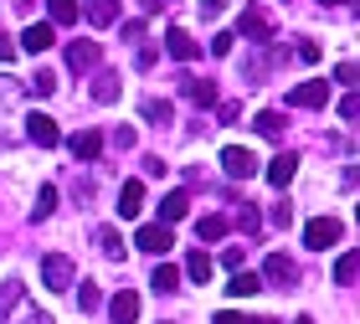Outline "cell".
<instances>
[{
    "mask_svg": "<svg viewBox=\"0 0 360 324\" xmlns=\"http://www.w3.org/2000/svg\"><path fill=\"white\" fill-rule=\"evenodd\" d=\"M335 283H340V288L355 283V252H340V257H335Z\"/></svg>",
    "mask_w": 360,
    "mask_h": 324,
    "instance_id": "31",
    "label": "cell"
},
{
    "mask_svg": "<svg viewBox=\"0 0 360 324\" xmlns=\"http://www.w3.org/2000/svg\"><path fill=\"white\" fill-rule=\"evenodd\" d=\"M242 37H252V41H268L273 37V21L263 11H242Z\"/></svg>",
    "mask_w": 360,
    "mask_h": 324,
    "instance_id": "21",
    "label": "cell"
},
{
    "mask_svg": "<svg viewBox=\"0 0 360 324\" xmlns=\"http://www.w3.org/2000/svg\"><path fill=\"white\" fill-rule=\"evenodd\" d=\"M340 232H345V226H340L335 216H314L304 226V247H314V252H330L335 242H340Z\"/></svg>",
    "mask_w": 360,
    "mask_h": 324,
    "instance_id": "4",
    "label": "cell"
},
{
    "mask_svg": "<svg viewBox=\"0 0 360 324\" xmlns=\"http://www.w3.org/2000/svg\"><path fill=\"white\" fill-rule=\"evenodd\" d=\"M150 288H155V294H175V288H180V268L175 263H160L155 278H150Z\"/></svg>",
    "mask_w": 360,
    "mask_h": 324,
    "instance_id": "23",
    "label": "cell"
},
{
    "mask_svg": "<svg viewBox=\"0 0 360 324\" xmlns=\"http://www.w3.org/2000/svg\"><path fill=\"white\" fill-rule=\"evenodd\" d=\"M324 103H330V83H319V77L288 93V108H324Z\"/></svg>",
    "mask_w": 360,
    "mask_h": 324,
    "instance_id": "11",
    "label": "cell"
},
{
    "mask_svg": "<svg viewBox=\"0 0 360 324\" xmlns=\"http://www.w3.org/2000/svg\"><path fill=\"white\" fill-rule=\"evenodd\" d=\"M26 88H31V93H37V98H52V93H57V72H46V67H41V72H37V77H31V83H26Z\"/></svg>",
    "mask_w": 360,
    "mask_h": 324,
    "instance_id": "32",
    "label": "cell"
},
{
    "mask_svg": "<svg viewBox=\"0 0 360 324\" xmlns=\"http://www.w3.org/2000/svg\"><path fill=\"white\" fill-rule=\"evenodd\" d=\"M98 252H103L108 263H119V257H124V237L113 232V226H98Z\"/></svg>",
    "mask_w": 360,
    "mask_h": 324,
    "instance_id": "25",
    "label": "cell"
},
{
    "mask_svg": "<svg viewBox=\"0 0 360 324\" xmlns=\"http://www.w3.org/2000/svg\"><path fill=\"white\" fill-rule=\"evenodd\" d=\"M237 226H242V232H248V237H252V232H257V226H263V216H257V212H252V206H242V212H237Z\"/></svg>",
    "mask_w": 360,
    "mask_h": 324,
    "instance_id": "35",
    "label": "cell"
},
{
    "mask_svg": "<svg viewBox=\"0 0 360 324\" xmlns=\"http://www.w3.org/2000/svg\"><path fill=\"white\" fill-rule=\"evenodd\" d=\"M340 119H345V124H355V98H350V93L340 98Z\"/></svg>",
    "mask_w": 360,
    "mask_h": 324,
    "instance_id": "41",
    "label": "cell"
},
{
    "mask_svg": "<svg viewBox=\"0 0 360 324\" xmlns=\"http://www.w3.org/2000/svg\"><path fill=\"white\" fill-rule=\"evenodd\" d=\"M88 21L93 26H113L119 21V0H88Z\"/></svg>",
    "mask_w": 360,
    "mask_h": 324,
    "instance_id": "26",
    "label": "cell"
},
{
    "mask_svg": "<svg viewBox=\"0 0 360 324\" xmlns=\"http://www.w3.org/2000/svg\"><path fill=\"white\" fill-rule=\"evenodd\" d=\"M134 62H139V72H150L155 62H160V46H139V57H134Z\"/></svg>",
    "mask_w": 360,
    "mask_h": 324,
    "instance_id": "37",
    "label": "cell"
},
{
    "mask_svg": "<svg viewBox=\"0 0 360 324\" xmlns=\"http://www.w3.org/2000/svg\"><path fill=\"white\" fill-rule=\"evenodd\" d=\"M134 247L160 257V252H170V247H175V232H170L165 221H150V226H139V232H134Z\"/></svg>",
    "mask_w": 360,
    "mask_h": 324,
    "instance_id": "7",
    "label": "cell"
},
{
    "mask_svg": "<svg viewBox=\"0 0 360 324\" xmlns=\"http://www.w3.org/2000/svg\"><path fill=\"white\" fill-rule=\"evenodd\" d=\"M221 170L232 175V181H252V175H257V155L242 150V144H226V150H221Z\"/></svg>",
    "mask_w": 360,
    "mask_h": 324,
    "instance_id": "6",
    "label": "cell"
},
{
    "mask_svg": "<svg viewBox=\"0 0 360 324\" xmlns=\"http://www.w3.org/2000/svg\"><path fill=\"white\" fill-rule=\"evenodd\" d=\"M46 15H52L46 26H72L77 15H83V6H77V0H46Z\"/></svg>",
    "mask_w": 360,
    "mask_h": 324,
    "instance_id": "22",
    "label": "cell"
},
{
    "mask_svg": "<svg viewBox=\"0 0 360 324\" xmlns=\"http://www.w3.org/2000/svg\"><path fill=\"white\" fill-rule=\"evenodd\" d=\"M293 57H299V62H309V67H314V62H319L324 52H319V41H299V46H293Z\"/></svg>",
    "mask_w": 360,
    "mask_h": 324,
    "instance_id": "34",
    "label": "cell"
},
{
    "mask_svg": "<svg viewBox=\"0 0 360 324\" xmlns=\"http://www.w3.org/2000/svg\"><path fill=\"white\" fill-rule=\"evenodd\" d=\"M11 62H15V41L0 37V67H11Z\"/></svg>",
    "mask_w": 360,
    "mask_h": 324,
    "instance_id": "39",
    "label": "cell"
},
{
    "mask_svg": "<svg viewBox=\"0 0 360 324\" xmlns=\"http://www.w3.org/2000/svg\"><path fill=\"white\" fill-rule=\"evenodd\" d=\"M52 41H57V26H46V21H37V26L21 31V46H26V52H37V57H41Z\"/></svg>",
    "mask_w": 360,
    "mask_h": 324,
    "instance_id": "16",
    "label": "cell"
},
{
    "mask_svg": "<svg viewBox=\"0 0 360 324\" xmlns=\"http://www.w3.org/2000/svg\"><path fill=\"white\" fill-rule=\"evenodd\" d=\"M335 83H355V62H340V67H335Z\"/></svg>",
    "mask_w": 360,
    "mask_h": 324,
    "instance_id": "40",
    "label": "cell"
},
{
    "mask_svg": "<svg viewBox=\"0 0 360 324\" xmlns=\"http://www.w3.org/2000/svg\"><path fill=\"white\" fill-rule=\"evenodd\" d=\"M211 324H248V319H242V314H232V309H221V314L211 319Z\"/></svg>",
    "mask_w": 360,
    "mask_h": 324,
    "instance_id": "43",
    "label": "cell"
},
{
    "mask_svg": "<svg viewBox=\"0 0 360 324\" xmlns=\"http://www.w3.org/2000/svg\"><path fill=\"white\" fill-rule=\"evenodd\" d=\"M52 212H57V186H41L37 190V206H31V221H46Z\"/></svg>",
    "mask_w": 360,
    "mask_h": 324,
    "instance_id": "29",
    "label": "cell"
},
{
    "mask_svg": "<svg viewBox=\"0 0 360 324\" xmlns=\"http://www.w3.org/2000/svg\"><path fill=\"white\" fill-rule=\"evenodd\" d=\"M268 186L273 190H288V181H293V175H299V155H293V150H283V155H278V160H268Z\"/></svg>",
    "mask_w": 360,
    "mask_h": 324,
    "instance_id": "12",
    "label": "cell"
},
{
    "mask_svg": "<svg viewBox=\"0 0 360 324\" xmlns=\"http://www.w3.org/2000/svg\"><path fill=\"white\" fill-rule=\"evenodd\" d=\"M68 150H72V160H83V165H93V160L103 155V134H98V129H77V134L68 139Z\"/></svg>",
    "mask_w": 360,
    "mask_h": 324,
    "instance_id": "10",
    "label": "cell"
},
{
    "mask_svg": "<svg viewBox=\"0 0 360 324\" xmlns=\"http://www.w3.org/2000/svg\"><path fill=\"white\" fill-rule=\"evenodd\" d=\"M221 263H226V268L237 273V268H242V247H226V252H221Z\"/></svg>",
    "mask_w": 360,
    "mask_h": 324,
    "instance_id": "42",
    "label": "cell"
},
{
    "mask_svg": "<svg viewBox=\"0 0 360 324\" xmlns=\"http://www.w3.org/2000/svg\"><path fill=\"white\" fill-rule=\"evenodd\" d=\"M226 294H232V299H252V294H263V278H257V273H248V268H237L232 283H226Z\"/></svg>",
    "mask_w": 360,
    "mask_h": 324,
    "instance_id": "19",
    "label": "cell"
},
{
    "mask_svg": "<svg viewBox=\"0 0 360 324\" xmlns=\"http://www.w3.org/2000/svg\"><path fill=\"white\" fill-rule=\"evenodd\" d=\"M186 216H191V196H186V190H170V196L160 201V221L175 226V221H186Z\"/></svg>",
    "mask_w": 360,
    "mask_h": 324,
    "instance_id": "17",
    "label": "cell"
},
{
    "mask_svg": "<svg viewBox=\"0 0 360 324\" xmlns=\"http://www.w3.org/2000/svg\"><path fill=\"white\" fill-rule=\"evenodd\" d=\"M21 124H26L21 134L31 144H41V150H57V144H62V129H57V119H46V113H26Z\"/></svg>",
    "mask_w": 360,
    "mask_h": 324,
    "instance_id": "5",
    "label": "cell"
},
{
    "mask_svg": "<svg viewBox=\"0 0 360 324\" xmlns=\"http://www.w3.org/2000/svg\"><path fill=\"white\" fill-rule=\"evenodd\" d=\"M139 212H144V181H124L119 186V216L134 221Z\"/></svg>",
    "mask_w": 360,
    "mask_h": 324,
    "instance_id": "15",
    "label": "cell"
},
{
    "mask_svg": "<svg viewBox=\"0 0 360 324\" xmlns=\"http://www.w3.org/2000/svg\"><path fill=\"white\" fill-rule=\"evenodd\" d=\"M68 67H72V72L98 67V41H72V46H68Z\"/></svg>",
    "mask_w": 360,
    "mask_h": 324,
    "instance_id": "18",
    "label": "cell"
},
{
    "mask_svg": "<svg viewBox=\"0 0 360 324\" xmlns=\"http://www.w3.org/2000/svg\"><path fill=\"white\" fill-rule=\"evenodd\" d=\"M119 93H124V88H119V72H98V77H93V98H98V103H113Z\"/></svg>",
    "mask_w": 360,
    "mask_h": 324,
    "instance_id": "24",
    "label": "cell"
},
{
    "mask_svg": "<svg viewBox=\"0 0 360 324\" xmlns=\"http://www.w3.org/2000/svg\"><path fill=\"white\" fill-rule=\"evenodd\" d=\"M232 46H237V37H232V31H217V37H211V52H217V57H226Z\"/></svg>",
    "mask_w": 360,
    "mask_h": 324,
    "instance_id": "36",
    "label": "cell"
},
{
    "mask_svg": "<svg viewBox=\"0 0 360 324\" xmlns=\"http://www.w3.org/2000/svg\"><path fill=\"white\" fill-rule=\"evenodd\" d=\"M248 324H273V319H248Z\"/></svg>",
    "mask_w": 360,
    "mask_h": 324,
    "instance_id": "44",
    "label": "cell"
},
{
    "mask_svg": "<svg viewBox=\"0 0 360 324\" xmlns=\"http://www.w3.org/2000/svg\"><path fill=\"white\" fill-rule=\"evenodd\" d=\"M139 113H144L150 124H160V129H165V124L175 119V108H170L165 98H144V103H139Z\"/></svg>",
    "mask_w": 360,
    "mask_h": 324,
    "instance_id": "27",
    "label": "cell"
},
{
    "mask_svg": "<svg viewBox=\"0 0 360 324\" xmlns=\"http://www.w3.org/2000/svg\"><path fill=\"white\" fill-rule=\"evenodd\" d=\"M293 324H314V319H293Z\"/></svg>",
    "mask_w": 360,
    "mask_h": 324,
    "instance_id": "45",
    "label": "cell"
},
{
    "mask_svg": "<svg viewBox=\"0 0 360 324\" xmlns=\"http://www.w3.org/2000/svg\"><path fill=\"white\" fill-rule=\"evenodd\" d=\"M72 278H77V268H72L68 252H46V257H41V283L52 288V294H68Z\"/></svg>",
    "mask_w": 360,
    "mask_h": 324,
    "instance_id": "3",
    "label": "cell"
},
{
    "mask_svg": "<svg viewBox=\"0 0 360 324\" xmlns=\"http://www.w3.org/2000/svg\"><path fill=\"white\" fill-rule=\"evenodd\" d=\"M0 324H52V314H41L37 304H31L26 294V283H6L0 288Z\"/></svg>",
    "mask_w": 360,
    "mask_h": 324,
    "instance_id": "1",
    "label": "cell"
},
{
    "mask_svg": "<svg viewBox=\"0 0 360 324\" xmlns=\"http://www.w3.org/2000/svg\"><path fill=\"white\" fill-rule=\"evenodd\" d=\"M226 226H232L226 216H201V221H195V237H201V242H221Z\"/></svg>",
    "mask_w": 360,
    "mask_h": 324,
    "instance_id": "28",
    "label": "cell"
},
{
    "mask_svg": "<svg viewBox=\"0 0 360 324\" xmlns=\"http://www.w3.org/2000/svg\"><path fill=\"white\" fill-rule=\"evenodd\" d=\"M180 93H186L195 108H211V103H217V83H211V77H180Z\"/></svg>",
    "mask_w": 360,
    "mask_h": 324,
    "instance_id": "14",
    "label": "cell"
},
{
    "mask_svg": "<svg viewBox=\"0 0 360 324\" xmlns=\"http://www.w3.org/2000/svg\"><path fill=\"white\" fill-rule=\"evenodd\" d=\"M165 52H170L175 62H195V57H201V41H195L186 26H170V31H165Z\"/></svg>",
    "mask_w": 360,
    "mask_h": 324,
    "instance_id": "8",
    "label": "cell"
},
{
    "mask_svg": "<svg viewBox=\"0 0 360 324\" xmlns=\"http://www.w3.org/2000/svg\"><path fill=\"white\" fill-rule=\"evenodd\" d=\"M180 278H191V283H211V257L195 247V252H186V268H180Z\"/></svg>",
    "mask_w": 360,
    "mask_h": 324,
    "instance_id": "20",
    "label": "cell"
},
{
    "mask_svg": "<svg viewBox=\"0 0 360 324\" xmlns=\"http://www.w3.org/2000/svg\"><path fill=\"white\" fill-rule=\"evenodd\" d=\"M21 119H26V83L11 72H0V134L15 139L21 134Z\"/></svg>",
    "mask_w": 360,
    "mask_h": 324,
    "instance_id": "2",
    "label": "cell"
},
{
    "mask_svg": "<svg viewBox=\"0 0 360 324\" xmlns=\"http://www.w3.org/2000/svg\"><path fill=\"white\" fill-rule=\"evenodd\" d=\"M108 314H113V324H134L139 319V294L134 288H119V294L108 299Z\"/></svg>",
    "mask_w": 360,
    "mask_h": 324,
    "instance_id": "13",
    "label": "cell"
},
{
    "mask_svg": "<svg viewBox=\"0 0 360 324\" xmlns=\"http://www.w3.org/2000/svg\"><path fill=\"white\" fill-rule=\"evenodd\" d=\"M77 304H83V314H93L98 304H103V294H98V283H83V288H77Z\"/></svg>",
    "mask_w": 360,
    "mask_h": 324,
    "instance_id": "33",
    "label": "cell"
},
{
    "mask_svg": "<svg viewBox=\"0 0 360 324\" xmlns=\"http://www.w3.org/2000/svg\"><path fill=\"white\" fill-rule=\"evenodd\" d=\"M257 134H263V139H283V113H278V108L257 113Z\"/></svg>",
    "mask_w": 360,
    "mask_h": 324,
    "instance_id": "30",
    "label": "cell"
},
{
    "mask_svg": "<svg viewBox=\"0 0 360 324\" xmlns=\"http://www.w3.org/2000/svg\"><path fill=\"white\" fill-rule=\"evenodd\" d=\"M195 6H201V15H206V21H217V15L226 11V0H195Z\"/></svg>",
    "mask_w": 360,
    "mask_h": 324,
    "instance_id": "38",
    "label": "cell"
},
{
    "mask_svg": "<svg viewBox=\"0 0 360 324\" xmlns=\"http://www.w3.org/2000/svg\"><path fill=\"white\" fill-rule=\"evenodd\" d=\"M257 278H263V283H278V288H288V283H299V268L288 263V252H273Z\"/></svg>",
    "mask_w": 360,
    "mask_h": 324,
    "instance_id": "9",
    "label": "cell"
}]
</instances>
